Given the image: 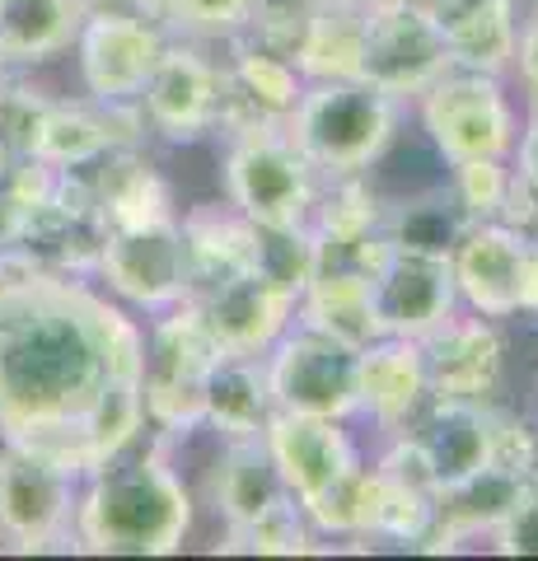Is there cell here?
I'll return each mask as SVG.
<instances>
[{
	"label": "cell",
	"instance_id": "2e32d148",
	"mask_svg": "<svg viewBox=\"0 0 538 561\" xmlns=\"http://www.w3.org/2000/svg\"><path fill=\"white\" fill-rule=\"evenodd\" d=\"M263 445L282 472L286 491L300 505H314L323 491H333L356 463H366L352 421L333 416H300V412H276L263 431Z\"/></svg>",
	"mask_w": 538,
	"mask_h": 561
},
{
	"label": "cell",
	"instance_id": "1f68e13d",
	"mask_svg": "<svg viewBox=\"0 0 538 561\" xmlns=\"http://www.w3.org/2000/svg\"><path fill=\"white\" fill-rule=\"evenodd\" d=\"M249 272L267 276L272 286L290 290L300 300V290L319 272V239L309 225H253V257Z\"/></svg>",
	"mask_w": 538,
	"mask_h": 561
},
{
	"label": "cell",
	"instance_id": "f1b7e54d",
	"mask_svg": "<svg viewBox=\"0 0 538 561\" xmlns=\"http://www.w3.org/2000/svg\"><path fill=\"white\" fill-rule=\"evenodd\" d=\"M295 319L346 342V346H356V351L385 337L375 290H370V272H356V267H319L314 280L300 290V313H295Z\"/></svg>",
	"mask_w": 538,
	"mask_h": 561
},
{
	"label": "cell",
	"instance_id": "484cf974",
	"mask_svg": "<svg viewBox=\"0 0 538 561\" xmlns=\"http://www.w3.org/2000/svg\"><path fill=\"white\" fill-rule=\"evenodd\" d=\"M90 0H0V70H38L71 57Z\"/></svg>",
	"mask_w": 538,
	"mask_h": 561
},
{
	"label": "cell",
	"instance_id": "b9f144b4",
	"mask_svg": "<svg viewBox=\"0 0 538 561\" xmlns=\"http://www.w3.org/2000/svg\"><path fill=\"white\" fill-rule=\"evenodd\" d=\"M0 552H5V542H0Z\"/></svg>",
	"mask_w": 538,
	"mask_h": 561
},
{
	"label": "cell",
	"instance_id": "d590c367",
	"mask_svg": "<svg viewBox=\"0 0 538 561\" xmlns=\"http://www.w3.org/2000/svg\"><path fill=\"white\" fill-rule=\"evenodd\" d=\"M445 183L468 220H501L511 202V187H515V169L511 160H468V164L445 169Z\"/></svg>",
	"mask_w": 538,
	"mask_h": 561
},
{
	"label": "cell",
	"instance_id": "7402d4cb",
	"mask_svg": "<svg viewBox=\"0 0 538 561\" xmlns=\"http://www.w3.org/2000/svg\"><path fill=\"white\" fill-rule=\"evenodd\" d=\"M150 140L136 103H99V99H51V108L33 140V154L51 169H90L117 146Z\"/></svg>",
	"mask_w": 538,
	"mask_h": 561
},
{
	"label": "cell",
	"instance_id": "e0dca14e",
	"mask_svg": "<svg viewBox=\"0 0 538 561\" xmlns=\"http://www.w3.org/2000/svg\"><path fill=\"white\" fill-rule=\"evenodd\" d=\"M230 57H220L225 70V94H220V131H244V127H272V122H286L295 113V103L305 94V76L295 57L276 51L257 38H234L225 43Z\"/></svg>",
	"mask_w": 538,
	"mask_h": 561
},
{
	"label": "cell",
	"instance_id": "8d00e7d4",
	"mask_svg": "<svg viewBox=\"0 0 538 561\" xmlns=\"http://www.w3.org/2000/svg\"><path fill=\"white\" fill-rule=\"evenodd\" d=\"M519 99H525V108H538V24L525 20L519 28V43H515V61H511V76H506Z\"/></svg>",
	"mask_w": 538,
	"mask_h": 561
},
{
	"label": "cell",
	"instance_id": "8992f818",
	"mask_svg": "<svg viewBox=\"0 0 538 561\" xmlns=\"http://www.w3.org/2000/svg\"><path fill=\"white\" fill-rule=\"evenodd\" d=\"M80 472L57 454L0 435V542L5 552H76Z\"/></svg>",
	"mask_w": 538,
	"mask_h": 561
},
{
	"label": "cell",
	"instance_id": "60d3db41",
	"mask_svg": "<svg viewBox=\"0 0 538 561\" xmlns=\"http://www.w3.org/2000/svg\"><path fill=\"white\" fill-rule=\"evenodd\" d=\"M534 402H538V389H534Z\"/></svg>",
	"mask_w": 538,
	"mask_h": 561
},
{
	"label": "cell",
	"instance_id": "7a4b0ae2",
	"mask_svg": "<svg viewBox=\"0 0 538 561\" xmlns=\"http://www.w3.org/2000/svg\"><path fill=\"white\" fill-rule=\"evenodd\" d=\"M197 486L183 478L179 449L146 431L131 449L94 468L76 501V552L173 557L197 529Z\"/></svg>",
	"mask_w": 538,
	"mask_h": 561
},
{
	"label": "cell",
	"instance_id": "8fae6325",
	"mask_svg": "<svg viewBox=\"0 0 538 561\" xmlns=\"http://www.w3.org/2000/svg\"><path fill=\"white\" fill-rule=\"evenodd\" d=\"M263 365H267L276 412L356 421L360 412V389H356L360 351L356 346H346L295 319L286 337L263 356Z\"/></svg>",
	"mask_w": 538,
	"mask_h": 561
},
{
	"label": "cell",
	"instance_id": "5bb4252c",
	"mask_svg": "<svg viewBox=\"0 0 538 561\" xmlns=\"http://www.w3.org/2000/svg\"><path fill=\"white\" fill-rule=\"evenodd\" d=\"M431 398L449 402H496L506 379V332L496 319L473 309H455L440 328L422 337Z\"/></svg>",
	"mask_w": 538,
	"mask_h": 561
},
{
	"label": "cell",
	"instance_id": "277c9868",
	"mask_svg": "<svg viewBox=\"0 0 538 561\" xmlns=\"http://www.w3.org/2000/svg\"><path fill=\"white\" fill-rule=\"evenodd\" d=\"M412 117L445 169L468 160H511L519 136V103L506 76L449 66L412 99Z\"/></svg>",
	"mask_w": 538,
	"mask_h": 561
},
{
	"label": "cell",
	"instance_id": "83f0119b",
	"mask_svg": "<svg viewBox=\"0 0 538 561\" xmlns=\"http://www.w3.org/2000/svg\"><path fill=\"white\" fill-rule=\"evenodd\" d=\"M300 33L290 57L305 80H360L366 0H300Z\"/></svg>",
	"mask_w": 538,
	"mask_h": 561
},
{
	"label": "cell",
	"instance_id": "ac0fdd59",
	"mask_svg": "<svg viewBox=\"0 0 538 561\" xmlns=\"http://www.w3.org/2000/svg\"><path fill=\"white\" fill-rule=\"evenodd\" d=\"M375 309L389 337H416L422 342L431 328H440L459 309V286L449 272V257L389 249L385 262L370 272Z\"/></svg>",
	"mask_w": 538,
	"mask_h": 561
},
{
	"label": "cell",
	"instance_id": "e575fe53",
	"mask_svg": "<svg viewBox=\"0 0 538 561\" xmlns=\"http://www.w3.org/2000/svg\"><path fill=\"white\" fill-rule=\"evenodd\" d=\"M43 84L28 80V70H0V150L5 154H33V140L51 108Z\"/></svg>",
	"mask_w": 538,
	"mask_h": 561
},
{
	"label": "cell",
	"instance_id": "3957f363",
	"mask_svg": "<svg viewBox=\"0 0 538 561\" xmlns=\"http://www.w3.org/2000/svg\"><path fill=\"white\" fill-rule=\"evenodd\" d=\"M403 108L408 103L366 80H309L286 131L323 179H346L385 164L403 127Z\"/></svg>",
	"mask_w": 538,
	"mask_h": 561
},
{
	"label": "cell",
	"instance_id": "52a82bcc",
	"mask_svg": "<svg viewBox=\"0 0 538 561\" xmlns=\"http://www.w3.org/2000/svg\"><path fill=\"white\" fill-rule=\"evenodd\" d=\"M216 360H220V351L206 337L193 300L146 319L141 402H146L150 431L169 435V440H193V435H202L206 375H211Z\"/></svg>",
	"mask_w": 538,
	"mask_h": 561
},
{
	"label": "cell",
	"instance_id": "30bf717a",
	"mask_svg": "<svg viewBox=\"0 0 538 561\" xmlns=\"http://www.w3.org/2000/svg\"><path fill=\"white\" fill-rule=\"evenodd\" d=\"M455 66L445 28L431 5L416 0H366V38H360V80L398 103H412L431 80Z\"/></svg>",
	"mask_w": 538,
	"mask_h": 561
},
{
	"label": "cell",
	"instance_id": "44dd1931",
	"mask_svg": "<svg viewBox=\"0 0 538 561\" xmlns=\"http://www.w3.org/2000/svg\"><path fill=\"white\" fill-rule=\"evenodd\" d=\"M356 389H360V412L356 421H370L375 435H398L408 431L422 408L431 402L426 383V360L416 337H379L360 346L356 365Z\"/></svg>",
	"mask_w": 538,
	"mask_h": 561
},
{
	"label": "cell",
	"instance_id": "4dcf8cb0",
	"mask_svg": "<svg viewBox=\"0 0 538 561\" xmlns=\"http://www.w3.org/2000/svg\"><path fill=\"white\" fill-rule=\"evenodd\" d=\"M187 257H193V290L230 272H249L253 257V220H244L230 202H197L179 210Z\"/></svg>",
	"mask_w": 538,
	"mask_h": 561
},
{
	"label": "cell",
	"instance_id": "f546056e",
	"mask_svg": "<svg viewBox=\"0 0 538 561\" xmlns=\"http://www.w3.org/2000/svg\"><path fill=\"white\" fill-rule=\"evenodd\" d=\"M463 206L455 202L449 183H431V187H416L408 197H389L385 206V239L389 249H408V253H431V257H449L455 243L468 230Z\"/></svg>",
	"mask_w": 538,
	"mask_h": 561
},
{
	"label": "cell",
	"instance_id": "cb8c5ba5",
	"mask_svg": "<svg viewBox=\"0 0 538 561\" xmlns=\"http://www.w3.org/2000/svg\"><path fill=\"white\" fill-rule=\"evenodd\" d=\"M80 173H84V183H90L94 206H99V216H103L108 230H117V225H146V220L179 216L173 187H169L164 169L154 164V154H150V140L117 146Z\"/></svg>",
	"mask_w": 538,
	"mask_h": 561
},
{
	"label": "cell",
	"instance_id": "ffe728a7",
	"mask_svg": "<svg viewBox=\"0 0 538 561\" xmlns=\"http://www.w3.org/2000/svg\"><path fill=\"white\" fill-rule=\"evenodd\" d=\"M197 501L220 519V534H239L282 501H290V491L272 463L263 435H257V440H216Z\"/></svg>",
	"mask_w": 538,
	"mask_h": 561
},
{
	"label": "cell",
	"instance_id": "9a60e30c",
	"mask_svg": "<svg viewBox=\"0 0 538 561\" xmlns=\"http://www.w3.org/2000/svg\"><path fill=\"white\" fill-rule=\"evenodd\" d=\"M534 253V234L506 220H473L449 253V272L459 286V305L488 313L496 323L519 319L525 267Z\"/></svg>",
	"mask_w": 538,
	"mask_h": 561
},
{
	"label": "cell",
	"instance_id": "6da1fadb",
	"mask_svg": "<svg viewBox=\"0 0 538 561\" xmlns=\"http://www.w3.org/2000/svg\"><path fill=\"white\" fill-rule=\"evenodd\" d=\"M146 319L94 276L0 243V435L71 463V435L113 379L141 375Z\"/></svg>",
	"mask_w": 538,
	"mask_h": 561
},
{
	"label": "cell",
	"instance_id": "d4e9b609",
	"mask_svg": "<svg viewBox=\"0 0 538 561\" xmlns=\"http://www.w3.org/2000/svg\"><path fill=\"white\" fill-rule=\"evenodd\" d=\"M436 20L445 28V47L455 66L511 76L515 43L519 28H525L519 0H440Z\"/></svg>",
	"mask_w": 538,
	"mask_h": 561
},
{
	"label": "cell",
	"instance_id": "5b68a950",
	"mask_svg": "<svg viewBox=\"0 0 538 561\" xmlns=\"http://www.w3.org/2000/svg\"><path fill=\"white\" fill-rule=\"evenodd\" d=\"M323 173L300 154L286 122L220 136V192L253 225H309Z\"/></svg>",
	"mask_w": 538,
	"mask_h": 561
},
{
	"label": "cell",
	"instance_id": "ba28073f",
	"mask_svg": "<svg viewBox=\"0 0 538 561\" xmlns=\"http://www.w3.org/2000/svg\"><path fill=\"white\" fill-rule=\"evenodd\" d=\"M94 280L141 319L193 300V257H187L179 216L108 230L94 262Z\"/></svg>",
	"mask_w": 538,
	"mask_h": 561
},
{
	"label": "cell",
	"instance_id": "ab89813d",
	"mask_svg": "<svg viewBox=\"0 0 538 561\" xmlns=\"http://www.w3.org/2000/svg\"><path fill=\"white\" fill-rule=\"evenodd\" d=\"M534 239H538V225H534Z\"/></svg>",
	"mask_w": 538,
	"mask_h": 561
},
{
	"label": "cell",
	"instance_id": "603a6c76",
	"mask_svg": "<svg viewBox=\"0 0 538 561\" xmlns=\"http://www.w3.org/2000/svg\"><path fill=\"white\" fill-rule=\"evenodd\" d=\"M534 482L519 478L515 468L488 463L473 478H463L455 486L436 491V534H431L426 552H455L459 542H478V538H496L515 511L529 501Z\"/></svg>",
	"mask_w": 538,
	"mask_h": 561
},
{
	"label": "cell",
	"instance_id": "f35d334b",
	"mask_svg": "<svg viewBox=\"0 0 538 561\" xmlns=\"http://www.w3.org/2000/svg\"><path fill=\"white\" fill-rule=\"evenodd\" d=\"M525 20H534V24H538V0H529V10H525Z\"/></svg>",
	"mask_w": 538,
	"mask_h": 561
},
{
	"label": "cell",
	"instance_id": "d6986e66",
	"mask_svg": "<svg viewBox=\"0 0 538 561\" xmlns=\"http://www.w3.org/2000/svg\"><path fill=\"white\" fill-rule=\"evenodd\" d=\"M412 449L422 454V463L431 472L436 491L455 486L463 478H473L478 468L492 463L496 449V402H449V398H431L422 416L408 431Z\"/></svg>",
	"mask_w": 538,
	"mask_h": 561
},
{
	"label": "cell",
	"instance_id": "4316f807",
	"mask_svg": "<svg viewBox=\"0 0 538 561\" xmlns=\"http://www.w3.org/2000/svg\"><path fill=\"white\" fill-rule=\"evenodd\" d=\"M276 416L267 365L257 356H220L206 375L202 431L211 440H257Z\"/></svg>",
	"mask_w": 538,
	"mask_h": 561
},
{
	"label": "cell",
	"instance_id": "836d02e7",
	"mask_svg": "<svg viewBox=\"0 0 538 561\" xmlns=\"http://www.w3.org/2000/svg\"><path fill=\"white\" fill-rule=\"evenodd\" d=\"M263 5L267 0H154L169 33L197 43H234L239 33L253 28Z\"/></svg>",
	"mask_w": 538,
	"mask_h": 561
},
{
	"label": "cell",
	"instance_id": "74e56055",
	"mask_svg": "<svg viewBox=\"0 0 538 561\" xmlns=\"http://www.w3.org/2000/svg\"><path fill=\"white\" fill-rule=\"evenodd\" d=\"M511 169H515V179L538 197V108H525V117H519V136H515V150H511Z\"/></svg>",
	"mask_w": 538,
	"mask_h": 561
},
{
	"label": "cell",
	"instance_id": "4fadbf2b",
	"mask_svg": "<svg viewBox=\"0 0 538 561\" xmlns=\"http://www.w3.org/2000/svg\"><path fill=\"white\" fill-rule=\"evenodd\" d=\"M193 309L206 328V337L216 342L220 356H257L290 332L300 300L290 290L272 286L267 276L257 272H230L220 280H206L193 290Z\"/></svg>",
	"mask_w": 538,
	"mask_h": 561
},
{
	"label": "cell",
	"instance_id": "7c38bea8",
	"mask_svg": "<svg viewBox=\"0 0 538 561\" xmlns=\"http://www.w3.org/2000/svg\"><path fill=\"white\" fill-rule=\"evenodd\" d=\"M169 38V24L150 10H90L71 47L80 94L99 103H136Z\"/></svg>",
	"mask_w": 538,
	"mask_h": 561
},
{
	"label": "cell",
	"instance_id": "9c48e42d",
	"mask_svg": "<svg viewBox=\"0 0 538 561\" xmlns=\"http://www.w3.org/2000/svg\"><path fill=\"white\" fill-rule=\"evenodd\" d=\"M220 94H225V70L197 38L173 33L169 47L160 51L136 113L150 140L164 146H202L220 131Z\"/></svg>",
	"mask_w": 538,
	"mask_h": 561
},
{
	"label": "cell",
	"instance_id": "d6a6232c",
	"mask_svg": "<svg viewBox=\"0 0 538 561\" xmlns=\"http://www.w3.org/2000/svg\"><path fill=\"white\" fill-rule=\"evenodd\" d=\"M216 552H257V557H309V552H328V542L314 534L305 505L300 501H282L276 511H267L257 524L239 534H220Z\"/></svg>",
	"mask_w": 538,
	"mask_h": 561
}]
</instances>
